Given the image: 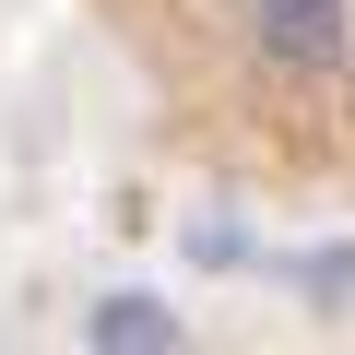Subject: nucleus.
<instances>
[{
    "mask_svg": "<svg viewBox=\"0 0 355 355\" xmlns=\"http://www.w3.org/2000/svg\"><path fill=\"white\" fill-rule=\"evenodd\" d=\"M95 343H178V320H166L154 296H107V308H95Z\"/></svg>",
    "mask_w": 355,
    "mask_h": 355,
    "instance_id": "obj_2",
    "label": "nucleus"
},
{
    "mask_svg": "<svg viewBox=\"0 0 355 355\" xmlns=\"http://www.w3.org/2000/svg\"><path fill=\"white\" fill-rule=\"evenodd\" d=\"M249 24H261V48H272L284 71H343L355 0H249Z\"/></svg>",
    "mask_w": 355,
    "mask_h": 355,
    "instance_id": "obj_1",
    "label": "nucleus"
}]
</instances>
